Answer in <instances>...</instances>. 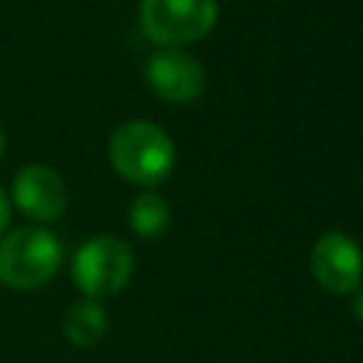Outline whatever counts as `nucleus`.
Returning a JSON list of instances; mask_svg holds the SVG:
<instances>
[{"instance_id": "obj_1", "label": "nucleus", "mask_w": 363, "mask_h": 363, "mask_svg": "<svg viewBox=\"0 0 363 363\" xmlns=\"http://www.w3.org/2000/svg\"><path fill=\"white\" fill-rule=\"evenodd\" d=\"M108 159L122 179L153 187L170 176L176 164V145L156 122L128 119L111 133Z\"/></svg>"}, {"instance_id": "obj_2", "label": "nucleus", "mask_w": 363, "mask_h": 363, "mask_svg": "<svg viewBox=\"0 0 363 363\" xmlns=\"http://www.w3.org/2000/svg\"><path fill=\"white\" fill-rule=\"evenodd\" d=\"M62 264V244L45 227H17L0 238V284L11 289H37L48 284Z\"/></svg>"}, {"instance_id": "obj_3", "label": "nucleus", "mask_w": 363, "mask_h": 363, "mask_svg": "<svg viewBox=\"0 0 363 363\" xmlns=\"http://www.w3.org/2000/svg\"><path fill=\"white\" fill-rule=\"evenodd\" d=\"M218 0H142L139 26L162 48H184L213 31Z\"/></svg>"}, {"instance_id": "obj_4", "label": "nucleus", "mask_w": 363, "mask_h": 363, "mask_svg": "<svg viewBox=\"0 0 363 363\" xmlns=\"http://www.w3.org/2000/svg\"><path fill=\"white\" fill-rule=\"evenodd\" d=\"M71 275L77 289L91 301L116 295L133 275V252L116 235H94L77 250Z\"/></svg>"}, {"instance_id": "obj_5", "label": "nucleus", "mask_w": 363, "mask_h": 363, "mask_svg": "<svg viewBox=\"0 0 363 363\" xmlns=\"http://www.w3.org/2000/svg\"><path fill=\"white\" fill-rule=\"evenodd\" d=\"M309 269L318 286L332 295H349L363 281V250L346 233L329 230L315 238L309 250Z\"/></svg>"}, {"instance_id": "obj_6", "label": "nucleus", "mask_w": 363, "mask_h": 363, "mask_svg": "<svg viewBox=\"0 0 363 363\" xmlns=\"http://www.w3.org/2000/svg\"><path fill=\"white\" fill-rule=\"evenodd\" d=\"M147 82L156 96L173 105H187L196 102L204 94L207 74L204 65L187 54L184 48H162L147 60Z\"/></svg>"}, {"instance_id": "obj_7", "label": "nucleus", "mask_w": 363, "mask_h": 363, "mask_svg": "<svg viewBox=\"0 0 363 363\" xmlns=\"http://www.w3.org/2000/svg\"><path fill=\"white\" fill-rule=\"evenodd\" d=\"M11 201L34 221H54L68 204V187L62 176L48 164H26L11 184Z\"/></svg>"}, {"instance_id": "obj_8", "label": "nucleus", "mask_w": 363, "mask_h": 363, "mask_svg": "<svg viewBox=\"0 0 363 363\" xmlns=\"http://www.w3.org/2000/svg\"><path fill=\"white\" fill-rule=\"evenodd\" d=\"M105 332H108V312L91 298L71 303L62 315V335L74 346H94L105 337Z\"/></svg>"}, {"instance_id": "obj_9", "label": "nucleus", "mask_w": 363, "mask_h": 363, "mask_svg": "<svg viewBox=\"0 0 363 363\" xmlns=\"http://www.w3.org/2000/svg\"><path fill=\"white\" fill-rule=\"evenodd\" d=\"M128 221H130V230L136 235H142V238H159L167 230V224H170V207H167V201L159 193L145 190V193H139L130 201Z\"/></svg>"}, {"instance_id": "obj_10", "label": "nucleus", "mask_w": 363, "mask_h": 363, "mask_svg": "<svg viewBox=\"0 0 363 363\" xmlns=\"http://www.w3.org/2000/svg\"><path fill=\"white\" fill-rule=\"evenodd\" d=\"M9 213H11V207H9V199H6V193L0 190V235H3V230L9 227Z\"/></svg>"}, {"instance_id": "obj_11", "label": "nucleus", "mask_w": 363, "mask_h": 363, "mask_svg": "<svg viewBox=\"0 0 363 363\" xmlns=\"http://www.w3.org/2000/svg\"><path fill=\"white\" fill-rule=\"evenodd\" d=\"M354 315L363 320V289H354Z\"/></svg>"}, {"instance_id": "obj_12", "label": "nucleus", "mask_w": 363, "mask_h": 363, "mask_svg": "<svg viewBox=\"0 0 363 363\" xmlns=\"http://www.w3.org/2000/svg\"><path fill=\"white\" fill-rule=\"evenodd\" d=\"M3 145H6V142H3V130H0V156H3Z\"/></svg>"}]
</instances>
